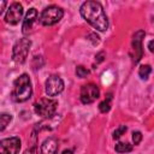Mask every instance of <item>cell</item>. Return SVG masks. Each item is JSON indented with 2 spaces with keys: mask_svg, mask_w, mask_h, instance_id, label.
<instances>
[{
  "mask_svg": "<svg viewBox=\"0 0 154 154\" xmlns=\"http://www.w3.org/2000/svg\"><path fill=\"white\" fill-rule=\"evenodd\" d=\"M144 37V31L143 30H138L132 36V41H131V54H132V60L135 64H137L142 55H143V49H142V38Z\"/></svg>",
  "mask_w": 154,
  "mask_h": 154,
  "instance_id": "9",
  "label": "cell"
},
{
  "mask_svg": "<svg viewBox=\"0 0 154 154\" xmlns=\"http://www.w3.org/2000/svg\"><path fill=\"white\" fill-rule=\"evenodd\" d=\"M5 6H6V1H1V4H0V14L4 12V8H5Z\"/></svg>",
  "mask_w": 154,
  "mask_h": 154,
  "instance_id": "23",
  "label": "cell"
},
{
  "mask_svg": "<svg viewBox=\"0 0 154 154\" xmlns=\"http://www.w3.org/2000/svg\"><path fill=\"white\" fill-rule=\"evenodd\" d=\"M36 19H37V11H36V8L28 10V12H26V14H25V17L23 19V24H22V32L24 35L31 32Z\"/></svg>",
  "mask_w": 154,
  "mask_h": 154,
  "instance_id": "11",
  "label": "cell"
},
{
  "mask_svg": "<svg viewBox=\"0 0 154 154\" xmlns=\"http://www.w3.org/2000/svg\"><path fill=\"white\" fill-rule=\"evenodd\" d=\"M12 120V116L7 114V113H2L0 116V131H4L5 128L10 124V122Z\"/></svg>",
  "mask_w": 154,
  "mask_h": 154,
  "instance_id": "15",
  "label": "cell"
},
{
  "mask_svg": "<svg viewBox=\"0 0 154 154\" xmlns=\"http://www.w3.org/2000/svg\"><path fill=\"white\" fill-rule=\"evenodd\" d=\"M99 95H100V90H99L97 85L94 83L84 84L81 88V101L84 105L93 103L99 97Z\"/></svg>",
  "mask_w": 154,
  "mask_h": 154,
  "instance_id": "7",
  "label": "cell"
},
{
  "mask_svg": "<svg viewBox=\"0 0 154 154\" xmlns=\"http://www.w3.org/2000/svg\"><path fill=\"white\" fill-rule=\"evenodd\" d=\"M81 16L96 30L105 31L108 28V19L103 7L97 1H84L79 7Z\"/></svg>",
  "mask_w": 154,
  "mask_h": 154,
  "instance_id": "1",
  "label": "cell"
},
{
  "mask_svg": "<svg viewBox=\"0 0 154 154\" xmlns=\"http://www.w3.org/2000/svg\"><path fill=\"white\" fill-rule=\"evenodd\" d=\"M114 149L118 153H129V152L132 150V144H130L128 142H119V143L116 144Z\"/></svg>",
  "mask_w": 154,
  "mask_h": 154,
  "instance_id": "13",
  "label": "cell"
},
{
  "mask_svg": "<svg viewBox=\"0 0 154 154\" xmlns=\"http://www.w3.org/2000/svg\"><path fill=\"white\" fill-rule=\"evenodd\" d=\"M58 149L59 144L54 137H48L41 144V154H58Z\"/></svg>",
  "mask_w": 154,
  "mask_h": 154,
  "instance_id": "12",
  "label": "cell"
},
{
  "mask_svg": "<svg viewBox=\"0 0 154 154\" xmlns=\"http://www.w3.org/2000/svg\"><path fill=\"white\" fill-rule=\"evenodd\" d=\"M126 131V126L125 125H122V126H119L114 132H113V138L116 140V138H119L124 132Z\"/></svg>",
  "mask_w": 154,
  "mask_h": 154,
  "instance_id": "18",
  "label": "cell"
},
{
  "mask_svg": "<svg viewBox=\"0 0 154 154\" xmlns=\"http://www.w3.org/2000/svg\"><path fill=\"white\" fill-rule=\"evenodd\" d=\"M99 109H100V112H102V113L108 112V111L111 109V97H108L107 100H103L102 102H100Z\"/></svg>",
  "mask_w": 154,
  "mask_h": 154,
  "instance_id": "16",
  "label": "cell"
},
{
  "mask_svg": "<svg viewBox=\"0 0 154 154\" xmlns=\"http://www.w3.org/2000/svg\"><path fill=\"white\" fill-rule=\"evenodd\" d=\"M142 140V134L140 131H134L132 132V142L134 144H138Z\"/></svg>",
  "mask_w": 154,
  "mask_h": 154,
  "instance_id": "19",
  "label": "cell"
},
{
  "mask_svg": "<svg viewBox=\"0 0 154 154\" xmlns=\"http://www.w3.org/2000/svg\"><path fill=\"white\" fill-rule=\"evenodd\" d=\"M63 154H73V152H72L71 149H65V150L63 152Z\"/></svg>",
  "mask_w": 154,
  "mask_h": 154,
  "instance_id": "24",
  "label": "cell"
},
{
  "mask_svg": "<svg viewBox=\"0 0 154 154\" xmlns=\"http://www.w3.org/2000/svg\"><path fill=\"white\" fill-rule=\"evenodd\" d=\"M45 90L48 96H57L64 90V81L59 76L53 75L47 78L45 83Z\"/></svg>",
  "mask_w": 154,
  "mask_h": 154,
  "instance_id": "6",
  "label": "cell"
},
{
  "mask_svg": "<svg viewBox=\"0 0 154 154\" xmlns=\"http://www.w3.org/2000/svg\"><path fill=\"white\" fill-rule=\"evenodd\" d=\"M64 16V11L63 8H60L59 6H55V5H51V6H47L40 14V23L42 25H46V26H51V25H54L57 24Z\"/></svg>",
  "mask_w": 154,
  "mask_h": 154,
  "instance_id": "3",
  "label": "cell"
},
{
  "mask_svg": "<svg viewBox=\"0 0 154 154\" xmlns=\"http://www.w3.org/2000/svg\"><path fill=\"white\" fill-rule=\"evenodd\" d=\"M22 16H23V7H22V5L19 2H13V4L10 5V7L6 11L5 22L11 24V25H16L22 19Z\"/></svg>",
  "mask_w": 154,
  "mask_h": 154,
  "instance_id": "10",
  "label": "cell"
},
{
  "mask_svg": "<svg viewBox=\"0 0 154 154\" xmlns=\"http://www.w3.org/2000/svg\"><path fill=\"white\" fill-rule=\"evenodd\" d=\"M31 95H32L31 81L26 73H23L13 82V90L11 93V97L16 102H24L29 100Z\"/></svg>",
  "mask_w": 154,
  "mask_h": 154,
  "instance_id": "2",
  "label": "cell"
},
{
  "mask_svg": "<svg viewBox=\"0 0 154 154\" xmlns=\"http://www.w3.org/2000/svg\"><path fill=\"white\" fill-rule=\"evenodd\" d=\"M23 154H38V152L35 147H31V148H28Z\"/></svg>",
  "mask_w": 154,
  "mask_h": 154,
  "instance_id": "20",
  "label": "cell"
},
{
  "mask_svg": "<svg viewBox=\"0 0 154 154\" xmlns=\"http://www.w3.org/2000/svg\"><path fill=\"white\" fill-rule=\"evenodd\" d=\"M103 57H105V53H103V52H100V53L96 54V57H95V58H96V61H97V63H101V61L103 60Z\"/></svg>",
  "mask_w": 154,
  "mask_h": 154,
  "instance_id": "21",
  "label": "cell"
},
{
  "mask_svg": "<svg viewBox=\"0 0 154 154\" xmlns=\"http://www.w3.org/2000/svg\"><path fill=\"white\" fill-rule=\"evenodd\" d=\"M148 48H149V51H150L152 53H154V40L148 43Z\"/></svg>",
  "mask_w": 154,
  "mask_h": 154,
  "instance_id": "22",
  "label": "cell"
},
{
  "mask_svg": "<svg viewBox=\"0 0 154 154\" xmlns=\"http://www.w3.org/2000/svg\"><path fill=\"white\" fill-rule=\"evenodd\" d=\"M57 106H58V102L55 100L49 97H42L35 102L34 109L37 116L42 118H51L52 116H54L57 111Z\"/></svg>",
  "mask_w": 154,
  "mask_h": 154,
  "instance_id": "4",
  "label": "cell"
},
{
  "mask_svg": "<svg viewBox=\"0 0 154 154\" xmlns=\"http://www.w3.org/2000/svg\"><path fill=\"white\" fill-rule=\"evenodd\" d=\"M30 46H31V41L29 38L24 37V38L18 40L12 49V59L17 64H23L28 58Z\"/></svg>",
  "mask_w": 154,
  "mask_h": 154,
  "instance_id": "5",
  "label": "cell"
},
{
  "mask_svg": "<svg viewBox=\"0 0 154 154\" xmlns=\"http://www.w3.org/2000/svg\"><path fill=\"white\" fill-rule=\"evenodd\" d=\"M20 140L19 137H8L0 141V154H18L20 150Z\"/></svg>",
  "mask_w": 154,
  "mask_h": 154,
  "instance_id": "8",
  "label": "cell"
},
{
  "mask_svg": "<svg viewBox=\"0 0 154 154\" xmlns=\"http://www.w3.org/2000/svg\"><path fill=\"white\" fill-rule=\"evenodd\" d=\"M152 72V67L150 65H141L140 69H138V76L142 78V79H147L149 77Z\"/></svg>",
  "mask_w": 154,
  "mask_h": 154,
  "instance_id": "14",
  "label": "cell"
},
{
  "mask_svg": "<svg viewBox=\"0 0 154 154\" xmlns=\"http://www.w3.org/2000/svg\"><path fill=\"white\" fill-rule=\"evenodd\" d=\"M76 75H77V77L84 78L89 75V70H87L84 66H77L76 67Z\"/></svg>",
  "mask_w": 154,
  "mask_h": 154,
  "instance_id": "17",
  "label": "cell"
}]
</instances>
